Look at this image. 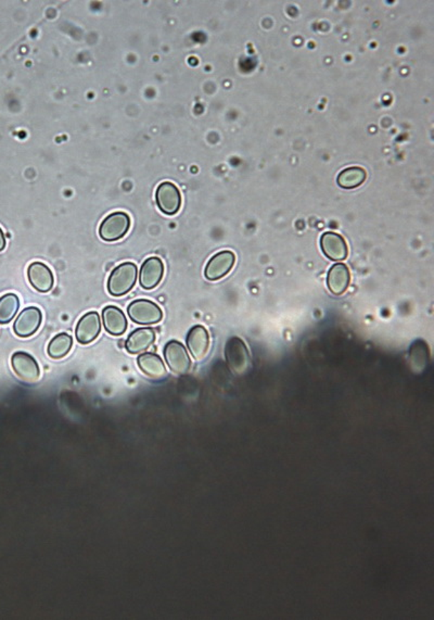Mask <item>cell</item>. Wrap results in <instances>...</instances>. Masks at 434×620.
Segmentation results:
<instances>
[{"instance_id":"obj_18","label":"cell","mask_w":434,"mask_h":620,"mask_svg":"<svg viewBox=\"0 0 434 620\" xmlns=\"http://www.w3.org/2000/svg\"><path fill=\"white\" fill-rule=\"evenodd\" d=\"M139 367L143 373L155 380H161L166 375V368L163 361L155 353H143L137 359Z\"/></svg>"},{"instance_id":"obj_15","label":"cell","mask_w":434,"mask_h":620,"mask_svg":"<svg viewBox=\"0 0 434 620\" xmlns=\"http://www.w3.org/2000/svg\"><path fill=\"white\" fill-rule=\"evenodd\" d=\"M351 273L346 264H334L330 268L327 276V286L334 295H342L350 287Z\"/></svg>"},{"instance_id":"obj_16","label":"cell","mask_w":434,"mask_h":620,"mask_svg":"<svg viewBox=\"0 0 434 620\" xmlns=\"http://www.w3.org/2000/svg\"><path fill=\"white\" fill-rule=\"evenodd\" d=\"M157 335L155 330L150 327L138 328L128 336L125 342V348L130 355H139L148 350L155 343Z\"/></svg>"},{"instance_id":"obj_10","label":"cell","mask_w":434,"mask_h":620,"mask_svg":"<svg viewBox=\"0 0 434 620\" xmlns=\"http://www.w3.org/2000/svg\"><path fill=\"white\" fill-rule=\"evenodd\" d=\"M321 248L324 255L332 261H344L348 255L346 241L338 233H324L321 237Z\"/></svg>"},{"instance_id":"obj_4","label":"cell","mask_w":434,"mask_h":620,"mask_svg":"<svg viewBox=\"0 0 434 620\" xmlns=\"http://www.w3.org/2000/svg\"><path fill=\"white\" fill-rule=\"evenodd\" d=\"M155 201L160 211L165 215H175L182 207L180 189L172 182H163L155 191Z\"/></svg>"},{"instance_id":"obj_2","label":"cell","mask_w":434,"mask_h":620,"mask_svg":"<svg viewBox=\"0 0 434 620\" xmlns=\"http://www.w3.org/2000/svg\"><path fill=\"white\" fill-rule=\"evenodd\" d=\"M130 218L125 212L109 214L99 226V236L103 241L113 243L123 238L130 232Z\"/></svg>"},{"instance_id":"obj_13","label":"cell","mask_w":434,"mask_h":620,"mask_svg":"<svg viewBox=\"0 0 434 620\" xmlns=\"http://www.w3.org/2000/svg\"><path fill=\"white\" fill-rule=\"evenodd\" d=\"M29 282L39 293H49L55 284L53 272L46 264L34 262L29 266Z\"/></svg>"},{"instance_id":"obj_1","label":"cell","mask_w":434,"mask_h":620,"mask_svg":"<svg viewBox=\"0 0 434 620\" xmlns=\"http://www.w3.org/2000/svg\"><path fill=\"white\" fill-rule=\"evenodd\" d=\"M138 278V268L133 262H126L114 268L108 280V291L113 297L130 293Z\"/></svg>"},{"instance_id":"obj_5","label":"cell","mask_w":434,"mask_h":620,"mask_svg":"<svg viewBox=\"0 0 434 620\" xmlns=\"http://www.w3.org/2000/svg\"><path fill=\"white\" fill-rule=\"evenodd\" d=\"M163 353L168 367L173 373L185 375L190 370V357L182 343L176 340L170 341L164 347Z\"/></svg>"},{"instance_id":"obj_8","label":"cell","mask_w":434,"mask_h":620,"mask_svg":"<svg viewBox=\"0 0 434 620\" xmlns=\"http://www.w3.org/2000/svg\"><path fill=\"white\" fill-rule=\"evenodd\" d=\"M41 320H43V314L38 308H26L14 320V334L20 338L33 336L41 327Z\"/></svg>"},{"instance_id":"obj_19","label":"cell","mask_w":434,"mask_h":620,"mask_svg":"<svg viewBox=\"0 0 434 620\" xmlns=\"http://www.w3.org/2000/svg\"><path fill=\"white\" fill-rule=\"evenodd\" d=\"M366 178L367 173L364 168L351 166L339 173V176L336 178V183L341 188L354 189L364 184Z\"/></svg>"},{"instance_id":"obj_6","label":"cell","mask_w":434,"mask_h":620,"mask_svg":"<svg viewBox=\"0 0 434 620\" xmlns=\"http://www.w3.org/2000/svg\"><path fill=\"white\" fill-rule=\"evenodd\" d=\"M226 360L230 370L237 374L246 372L250 365V355L244 341L238 337H232L227 341L225 348Z\"/></svg>"},{"instance_id":"obj_21","label":"cell","mask_w":434,"mask_h":620,"mask_svg":"<svg viewBox=\"0 0 434 620\" xmlns=\"http://www.w3.org/2000/svg\"><path fill=\"white\" fill-rule=\"evenodd\" d=\"M20 308V300L16 293H6L0 298V324H8L14 320Z\"/></svg>"},{"instance_id":"obj_3","label":"cell","mask_w":434,"mask_h":620,"mask_svg":"<svg viewBox=\"0 0 434 620\" xmlns=\"http://www.w3.org/2000/svg\"><path fill=\"white\" fill-rule=\"evenodd\" d=\"M128 313L133 322L140 325H153L163 318V312L157 303L143 299L133 301L128 305Z\"/></svg>"},{"instance_id":"obj_7","label":"cell","mask_w":434,"mask_h":620,"mask_svg":"<svg viewBox=\"0 0 434 620\" xmlns=\"http://www.w3.org/2000/svg\"><path fill=\"white\" fill-rule=\"evenodd\" d=\"M12 370L22 382L33 384L41 377V368L36 360L26 352H16L11 357Z\"/></svg>"},{"instance_id":"obj_17","label":"cell","mask_w":434,"mask_h":620,"mask_svg":"<svg viewBox=\"0 0 434 620\" xmlns=\"http://www.w3.org/2000/svg\"><path fill=\"white\" fill-rule=\"evenodd\" d=\"M103 325L112 336H122L128 330V320L122 310L114 305L105 308L103 311Z\"/></svg>"},{"instance_id":"obj_20","label":"cell","mask_w":434,"mask_h":620,"mask_svg":"<svg viewBox=\"0 0 434 620\" xmlns=\"http://www.w3.org/2000/svg\"><path fill=\"white\" fill-rule=\"evenodd\" d=\"M73 345V338L70 335L62 334L53 337V340L48 345V355L53 359H62L66 357Z\"/></svg>"},{"instance_id":"obj_9","label":"cell","mask_w":434,"mask_h":620,"mask_svg":"<svg viewBox=\"0 0 434 620\" xmlns=\"http://www.w3.org/2000/svg\"><path fill=\"white\" fill-rule=\"evenodd\" d=\"M236 263V255L229 250L221 251L210 259L205 266V278L212 282L222 280L229 274Z\"/></svg>"},{"instance_id":"obj_11","label":"cell","mask_w":434,"mask_h":620,"mask_svg":"<svg viewBox=\"0 0 434 620\" xmlns=\"http://www.w3.org/2000/svg\"><path fill=\"white\" fill-rule=\"evenodd\" d=\"M101 332L100 316L93 311L85 314L76 325V337L78 342L88 345L97 339Z\"/></svg>"},{"instance_id":"obj_14","label":"cell","mask_w":434,"mask_h":620,"mask_svg":"<svg viewBox=\"0 0 434 620\" xmlns=\"http://www.w3.org/2000/svg\"><path fill=\"white\" fill-rule=\"evenodd\" d=\"M187 345L194 359L197 361H202L210 350L209 332L203 326H195L189 330Z\"/></svg>"},{"instance_id":"obj_12","label":"cell","mask_w":434,"mask_h":620,"mask_svg":"<svg viewBox=\"0 0 434 620\" xmlns=\"http://www.w3.org/2000/svg\"><path fill=\"white\" fill-rule=\"evenodd\" d=\"M164 276V264L160 258H148L143 262L140 268L139 282L146 290L155 288L161 283Z\"/></svg>"},{"instance_id":"obj_22","label":"cell","mask_w":434,"mask_h":620,"mask_svg":"<svg viewBox=\"0 0 434 620\" xmlns=\"http://www.w3.org/2000/svg\"><path fill=\"white\" fill-rule=\"evenodd\" d=\"M6 248V237L5 233L0 228V253Z\"/></svg>"}]
</instances>
